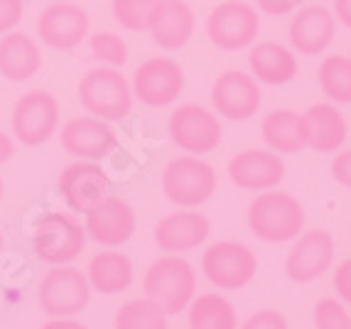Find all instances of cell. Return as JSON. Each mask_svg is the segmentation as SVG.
I'll return each instance as SVG.
<instances>
[{
  "instance_id": "6da1fadb",
  "label": "cell",
  "mask_w": 351,
  "mask_h": 329,
  "mask_svg": "<svg viewBox=\"0 0 351 329\" xmlns=\"http://www.w3.org/2000/svg\"><path fill=\"white\" fill-rule=\"evenodd\" d=\"M248 229L265 243L295 241L304 229V209L293 194L261 192L246 214Z\"/></svg>"
},
{
  "instance_id": "7a4b0ae2",
  "label": "cell",
  "mask_w": 351,
  "mask_h": 329,
  "mask_svg": "<svg viewBox=\"0 0 351 329\" xmlns=\"http://www.w3.org/2000/svg\"><path fill=\"white\" fill-rule=\"evenodd\" d=\"M143 290L145 297L158 302L167 315H180L197 295V273L177 253H167L145 271Z\"/></svg>"
},
{
  "instance_id": "3957f363",
  "label": "cell",
  "mask_w": 351,
  "mask_h": 329,
  "mask_svg": "<svg viewBox=\"0 0 351 329\" xmlns=\"http://www.w3.org/2000/svg\"><path fill=\"white\" fill-rule=\"evenodd\" d=\"M79 101L101 121H123L133 111V88L116 66H96L79 82Z\"/></svg>"
},
{
  "instance_id": "277c9868",
  "label": "cell",
  "mask_w": 351,
  "mask_h": 329,
  "mask_svg": "<svg viewBox=\"0 0 351 329\" xmlns=\"http://www.w3.org/2000/svg\"><path fill=\"white\" fill-rule=\"evenodd\" d=\"M162 192L182 209H197L217 192V172L199 155H182L165 164Z\"/></svg>"
},
{
  "instance_id": "5b68a950",
  "label": "cell",
  "mask_w": 351,
  "mask_h": 329,
  "mask_svg": "<svg viewBox=\"0 0 351 329\" xmlns=\"http://www.w3.org/2000/svg\"><path fill=\"white\" fill-rule=\"evenodd\" d=\"M84 246H86V226H82L71 214L52 212L37 219L32 231V248L42 263H71L79 258Z\"/></svg>"
},
{
  "instance_id": "8992f818",
  "label": "cell",
  "mask_w": 351,
  "mask_h": 329,
  "mask_svg": "<svg viewBox=\"0 0 351 329\" xmlns=\"http://www.w3.org/2000/svg\"><path fill=\"white\" fill-rule=\"evenodd\" d=\"M206 37L223 52H239L251 47L261 29V15L251 3L223 0L206 15Z\"/></svg>"
},
{
  "instance_id": "52a82bcc",
  "label": "cell",
  "mask_w": 351,
  "mask_h": 329,
  "mask_svg": "<svg viewBox=\"0 0 351 329\" xmlns=\"http://www.w3.org/2000/svg\"><path fill=\"white\" fill-rule=\"evenodd\" d=\"M88 297H91V285L86 280V273L69 263L52 265V271L45 273L37 290V302L49 317H74L88 305Z\"/></svg>"
},
{
  "instance_id": "ba28073f",
  "label": "cell",
  "mask_w": 351,
  "mask_h": 329,
  "mask_svg": "<svg viewBox=\"0 0 351 329\" xmlns=\"http://www.w3.org/2000/svg\"><path fill=\"white\" fill-rule=\"evenodd\" d=\"M256 253L239 241L211 243L202 256V273L219 290H241L256 278Z\"/></svg>"
},
{
  "instance_id": "9c48e42d",
  "label": "cell",
  "mask_w": 351,
  "mask_h": 329,
  "mask_svg": "<svg viewBox=\"0 0 351 329\" xmlns=\"http://www.w3.org/2000/svg\"><path fill=\"white\" fill-rule=\"evenodd\" d=\"M167 133H170L172 143L189 155H204L217 150L223 136L217 113H211L204 106H197V103L177 106L167 121Z\"/></svg>"
},
{
  "instance_id": "30bf717a",
  "label": "cell",
  "mask_w": 351,
  "mask_h": 329,
  "mask_svg": "<svg viewBox=\"0 0 351 329\" xmlns=\"http://www.w3.org/2000/svg\"><path fill=\"white\" fill-rule=\"evenodd\" d=\"M59 128V101L49 91L32 88L12 108V133L23 145L37 147L47 143Z\"/></svg>"
},
{
  "instance_id": "8fae6325",
  "label": "cell",
  "mask_w": 351,
  "mask_h": 329,
  "mask_svg": "<svg viewBox=\"0 0 351 329\" xmlns=\"http://www.w3.org/2000/svg\"><path fill=\"white\" fill-rule=\"evenodd\" d=\"M130 88L135 99L145 106H170L184 88V71L172 57H150L135 69Z\"/></svg>"
},
{
  "instance_id": "7c38bea8",
  "label": "cell",
  "mask_w": 351,
  "mask_h": 329,
  "mask_svg": "<svg viewBox=\"0 0 351 329\" xmlns=\"http://www.w3.org/2000/svg\"><path fill=\"white\" fill-rule=\"evenodd\" d=\"M59 194L64 197L69 209L82 214H91L111 197V180L104 167L91 160L69 164L57 180Z\"/></svg>"
},
{
  "instance_id": "4fadbf2b",
  "label": "cell",
  "mask_w": 351,
  "mask_h": 329,
  "mask_svg": "<svg viewBox=\"0 0 351 329\" xmlns=\"http://www.w3.org/2000/svg\"><path fill=\"white\" fill-rule=\"evenodd\" d=\"M261 86H258V79L253 74L239 69H228L223 74H219L211 84V103H214V111L221 118L228 121H248L258 113L261 108Z\"/></svg>"
},
{
  "instance_id": "5bb4252c",
  "label": "cell",
  "mask_w": 351,
  "mask_h": 329,
  "mask_svg": "<svg viewBox=\"0 0 351 329\" xmlns=\"http://www.w3.org/2000/svg\"><path fill=\"white\" fill-rule=\"evenodd\" d=\"M37 35L49 49H76L88 37V15L71 0H57L40 12Z\"/></svg>"
},
{
  "instance_id": "9a60e30c",
  "label": "cell",
  "mask_w": 351,
  "mask_h": 329,
  "mask_svg": "<svg viewBox=\"0 0 351 329\" xmlns=\"http://www.w3.org/2000/svg\"><path fill=\"white\" fill-rule=\"evenodd\" d=\"M334 263V239L329 231L312 229L298 236L285 258L287 278L298 285L322 278Z\"/></svg>"
},
{
  "instance_id": "2e32d148",
  "label": "cell",
  "mask_w": 351,
  "mask_h": 329,
  "mask_svg": "<svg viewBox=\"0 0 351 329\" xmlns=\"http://www.w3.org/2000/svg\"><path fill=\"white\" fill-rule=\"evenodd\" d=\"M285 177V162L276 150H241L228 160V180L246 192L276 189Z\"/></svg>"
},
{
  "instance_id": "e0dca14e",
  "label": "cell",
  "mask_w": 351,
  "mask_h": 329,
  "mask_svg": "<svg viewBox=\"0 0 351 329\" xmlns=\"http://www.w3.org/2000/svg\"><path fill=\"white\" fill-rule=\"evenodd\" d=\"M59 143L66 153L82 160H104L116 150L118 136L108 121H101L96 116L71 118L69 123L59 133Z\"/></svg>"
},
{
  "instance_id": "ac0fdd59",
  "label": "cell",
  "mask_w": 351,
  "mask_h": 329,
  "mask_svg": "<svg viewBox=\"0 0 351 329\" xmlns=\"http://www.w3.org/2000/svg\"><path fill=\"white\" fill-rule=\"evenodd\" d=\"M197 18L189 3L184 0H160L152 8L150 18H147V32L152 42L165 52H177L192 40Z\"/></svg>"
},
{
  "instance_id": "d6986e66",
  "label": "cell",
  "mask_w": 351,
  "mask_h": 329,
  "mask_svg": "<svg viewBox=\"0 0 351 329\" xmlns=\"http://www.w3.org/2000/svg\"><path fill=\"white\" fill-rule=\"evenodd\" d=\"M337 35V18L322 5H307L295 10L287 37H290V47L293 52L304 54V57H315L329 49Z\"/></svg>"
},
{
  "instance_id": "ffe728a7",
  "label": "cell",
  "mask_w": 351,
  "mask_h": 329,
  "mask_svg": "<svg viewBox=\"0 0 351 329\" xmlns=\"http://www.w3.org/2000/svg\"><path fill=\"white\" fill-rule=\"evenodd\" d=\"M209 234H211L209 219L202 212L184 209V212H172L160 219L155 231H152V239H155L160 251L177 253L180 256V253L199 248L209 239Z\"/></svg>"
},
{
  "instance_id": "44dd1931",
  "label": "cell",
  "mask_w": 351,
  "mask_h": 329,
  "mask_svg": "<svg viewBox=\"0 0 351 329\" xmlns=\"http://www.w3.org/2000/svg\"><path fill=\"white\" fill-rule=\"evenodd\" d=\"M86 234L106 248H118L135 234L133 206L121 197H108L99 209L86 214Z\"/></svg>"
},
{
  "instance_id": "7402d4cb",
  "label": "cell",
  "mask_w": 351,
  "mask_h": 329,
  "mask_svg": "<svg viewBox=\"0 0 351 329\" xmlns=\"http://www.w3.org/2000/svg\"><path fill=\"white\" fill-rule=\"evenodd\" d=\"M42 69V52L35 37L12 29L0 37V74L8 82H29Z\"/></svg>"
},
{
  "instance_id": "603a6c76",
  "label": "cell",
  "mask_w": 351,
  "mask_h": 329,
  "mask_svg": "<svg viewBox=\"0 0 351 329\" xmlns=\"http://www.w3.org/2000/svg\"><path fill=\"white\" fill-rule=\"evenodd\" d=\"M248 66L258 82L268 86H282L298 77V57L290 47L280 42H258L251 45L248 52Z\"/></svg>"
},
{
  "instance_id": "cb8c5ba5",
  "label": "cell",
  "mask_w": 351,
  "mask_h": 329,
  "mask_svg": "<svg viewBox=\"0 0 351 329\" xmlns=\"http://www.w3.org/2000/svg\"><path fill=\"white\" fill-rule=\"evenodd\" d=\"M261 133L270 150H276L278 155L300 153L310 143L304 113H298L293 108H276V111L265 113Z\"/></svg>"
},
{
  "instance_id": "d4e9b609",
  "label": "cell",
  "mask_w": 351,
  "mask_h": 329,
  "mask_svg": "<svg viewBox=\"0 0 351 329\" xmlns=\"http://www.w3.org/2000/svg\"><path fill=\"white\" fill-rule=\"evenodd\" d=\"M133 260L121 251H99L91 256L86 268V280L91 290L101 295H118L133 285Z\"/></svg>"
},
{
  "instance_id": "484cf974",
  "label": "cell",
  "mask_w": 351,
  "mask_h": 329,
  "mask_svg": "<svg viewBox=\"0 0 351 329\" xmlns=\"http://www.w3.org/2000/svg\"><path fill=\"white\" fill-rule=\"evenodd\" d=\"M307 121V147L317 153H339L346 141V121L334 103H315L304 113Z\"/></svg>"
},
{
  "instance_id": "4316f807",
  "label": "cell",
  "mask_w": 351,
  "mask_h": 329,
  "mask_svg": "<svg viewBox=\"0 0 351 329\" xmlns=\"http://www.w3.org/2000/svg\"><path fill=\"white\" fill-rule=\"evenodd\" d=\"M189 329H239L234 305L219 293L194 295L189 302Z\"/></svg>"
},
{
  "instance_id": "83f0119b",
  "label": "cell",
  "mask_w": 351,
  "mask_h": 329,
  "mask_svg": "<svg viewBox=\"0 0 351 329\" xmlns=\"http://www.w3.org/2000/svg\"><path fill=\"white\" fill-rule=\"evenodd\" d=\"M319 88L332 103H351V59L329 54L319 64Z\"/></svg>"
},
{
  "instance_id": "f1b7e54d",
  "label": "cell",
  "mask_w": 351,
  "mask_h": 329,
  "mask_svg": "<svg viewBox=\"0 0 351 329\" xmlns=\"http://www.w3.org/2000/svg\"><path fill=\"white\" fill-rule=\"evenodd\" d=\"M116 329H167V312L150 297L130 300L118 310Z\"/></svg>"
},
{
  "instance_id": "f546056e",
  "label": "cell",
  "mask_w": 351,
  "mask_h": 329,
  "mask_svg": "<svg viewBox=\"0 0 351 329\" xmlns=\"http://www.w3.org/2000/svg\"><path fill=\"white\" fill-rule=\"evenodd\" d=\"M88 49L96 62L106 66H123L128 62V45L116 32H96L88 37Z\"/></svg>"
},
{
  "instance_id": "4dcf8cb0",
  "label": "cell",
  "mask_w": 351,
  "mask_h": 329,
  "mask_svg": "<svg viewBox=\"0 0 351 329\" xmlns=\"http://www.w3.org/2000/svg\"><path fill=\"white\" fill-rule=\"evenodd\" d=\"M160 0H111V10L116 23L128 32H143L147 27L152 8Z\"/></svg>"
},
{
  "instance_id": "1f68e13d",
  "label": "cell",
  "mask_w": 351,
  "mask_h": 329,
  "mask_svg": "<svg viewBox=\"0 0 351 329\" xmlns=\"http://www.w3.org/2000/svg\"><path fill=\"white\" fill-rule=\"evenodd\" d=\"M315 327L317 329H351V317L344 310L341 302H337L334 297H324L315 305Z\"/></svg>"
},
{
  "instance_id": "d6a6232c",
  "label": "cell",
  "mask_w": 351,
  "mask_h": 329,
  "mask_svg": "<svg viewBox=\"0 0 351 329\" xmlns=\"http://www.w3.org/2000/svg\"><path fill=\"white\" fill-rule=\"evenodd\" d=\"M241 329H287V319L278 310H258L243 322Z\"/></svg>"
},
{
  "instance_id": "836d02e7",
  "label": "cell",
  "mask_w": 351,
  "mask_h": 329,
  "mask_svg": "<svg viewBox=\"0 0 351 329\" xmlns=\"http://www.w3.org/2000/svg\"><path fill=\"white\" fill-rule=\"evenodd\" d=\"M25 15L23 0H0V35H8L18 27Z\"/></svg>"
},
{
  "instance_id": "e575fe53",
  "label": "cell",
  "mask_w": 351,
  "mask_h": 329,
  "mask_svg": "<svg viewBox=\"0 0 351 329\" xmlns=\"http://www.w3.org/2000/svg\"><path fill=\"white\" fill-rule=\"evenodd\" d=\"M334 290L339 295L346 305H351V258H346L344 263L337 265L334 271Z\"/></svg>"
},
{
  "instance_id": "d590c367",
  "label": "cell",
  "mask_w": 351,
  "mask_h": 329,
  "mask_svg": "<svg viewBox=\"0 0 351 329\" xmlns=\"http://www.w3.org/2000/svg\"><path fill=\"white\" fill-rule=\"evenodd\" d=\"M332 177L341 187L351 189V150H341L332 160Z\"/></svg>"
},
{
  "instance_id": "8d00e7d4",
  "label": "cell",
  "mask_w": 351,
  "mask_h": 329,
  "mask_svg": "<svg viewBox=\"0 0 351 329\" xmlns=\"http://www.w3.org/2000/svg\"><path fill=\"white\" fill-rule=\"evenodd\" d=\"M302 0H256V5L265 15H273V18H280V15H290L300 8Z\"/></svg>"
},
{
  "instance_id": "74e56055",
  "label": "cell",
  "mask_w": 351,
  "mask_h": 329,
  "mask_svg": "<svg viewBox=\"0 0 351 329\" xmlns=\"http://www.w3.org/2000/svg\"><path fill=\"white\" fill-rule=\"evenodd\" d=\"M334 18L351 29V0H334Z\"/></svg>"
},
{
  "instance_id": "f35d334b",
  "label": "cell",
  "mask_w": 351,
  "mask_h": 329,
  "mask_svg": "<svg viewBox=\"0 0 351 329\" xmlns=\"http://www.w3.org/2000/svg\"><path fill=\"white\" fill-rule=\"evenodd\" d=\"M42 329H88V327L71 317H54L47 324H42Z\"/></svg>"
},
{
  "instance_id": "ab89813d",
  "label": "cell",
  "mask_w": 351,
  "mask_h": 329,
  "mask_svg": "<svg viewBox=\"0 0 351 329\" xmlns=\"http://www.w3.org/2000/svg\"><path fill=\"white\" fill-rule=\"evenodd\" d=\"M12 155H15V143H12V138L8 133L0 130V164L8 162Z\"/></svg>"
},
{
  "instance_id": "60d3db41",
  "label": "cell",
  "mask_w": 351,
  "mask_h": 329,
  "mask_svg": "<svg viewBox=\"0 0 351 329\" xmlns=\"http://www.w3.org/2000/svg\"><path fill=\"white\" fill-rule=\"evenodd\" d=\"M3 189L5 187H3V177H0V199H3Z\"/></svg>"
},
{
  "instance_id": "b9f144b4",
  "label": "cell",
  "mask_w": 351,
  "mask_h": 329,
  "mask_svg": "<svg viewBox=\"0 0 351 329\" xmlns=\"http://www.w3.org/2000/svg\"><path fill=\"white\" fill-rule=\"evenodd\" d=\"M3 241H5V239H3V231H0V251H3Z\"/></svg>"
}]
</instances>
